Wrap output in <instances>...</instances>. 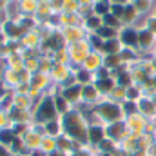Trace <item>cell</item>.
Here are the masks:
<instances>
[{
    "mask_svg": "<svg viewBox=\"0 0 156 156\" xmlns=\"http://www.w3.org/2000/svg\"><path fill=\"white\" fill-rule=\"evenodd\" d=\"M100 113L104 115L105 120H109V122H113V123H115V120L120 118V109H118L116 105H104V107L100 109Z\"/></svg>",
    "mask_w": 156,
    "mask_h": 156,
    "instance_id": "cell-4",
    "label": "cell"
},
{
    "mask_svg": "<svg viewBox=\"0 0 156 156\" xmlns=\"http://www.w3.org/2000/svg\"><path fill=\"white\" fill-rule=\"evenodd\" d=\"M64 122H66V123H64V129H66V133H67L69 136H73V138H76V140H87V133H89V131L83 127L82 120H80L76 115H67Z\"/></svg>",
    "mask_w": 156,
    "mask_h": 156,
    "instance_id": "cell-1",
    "label": "cell"
},
{
    "mask_svg": "<svg viewBox=\"0 0 156 156\" xmlns=\"http://www.w3.org/2000/svg\"><path fill=\"white\" fill-rule=\"evenodd\" d=\"M55 105H56V111H60V113H66V102L62 100V98H56V102H55Z\"/></svg>",
    "mask_w": 156,
    "mask_h": 156,
    "instance_id": "cell-6",
    "label": "cell"
},
{
    "mask_svg": "<svg viewBox=\"0 0 156 156\" xmlns=\"http://www.w3.org/2000/svg\"><path fill=\"white\" fill-rule=\"evenodd\" d=\"M45 131L51 134V136H58V133H60V125H58V122H47L45 123Z\"/></svg>",
    "mask_w": 156,
    "mask_h": 156,
    "instance_id": "cell-5",
    "label": "cell"
},
{
    "mask_svg": "<svg viewBox=\"0 0 156 156\" xmlns=\"http://www.w3.org/2000/svg\"><path fill=\"white\" fill-rule=\"evenodd\" d=\"M87 140H89L91 144H94V145H100V144L105 140L102 127H98V125H96V127H91L89 133H87Z\"/></svg>",
    "mask_w": 156,
    "mask_h": 156,
    "instance_id": "cell-3",
    "label": "cell"
},
{
    "mask_svg": "<svg viewBox=\"0 0 156 156\" xmlns=\"http://www.w3.org/2000/svg\"><path fill=\"white\" fill-rule=\"evenodd\" d=\"M56 115V109H55V104L51 102V100H47V102H44L42 104V107L38 109V118L40 120H44L45 123L47 122H51V118Z\"/></svg>",
    "mask_w": 156,
    "mask_h": 156,
    "instance_id": "cell-2",
    "label": "cell"
},
{
    "mask_svg": "<svg viewBox=\"0 0 156 156\" xmlns=\"http://www.w3.org/2000/svg\"><path fill=\"white\" fill-rule=\"evenodd\" d=\"M100 33H102L104 37H113V31H111V29H100Z\"/></svg>",
    "mask_w": 156,
    "mask_h": 156,
    "instance_id": "cell-9",
    "label": "cell"
},
{
    "mask_svg": "<svg viewBox=\"0 0 156 156\" xmlns=\"http://www.w3.org/2000/svg\"><path fill=\"white\" fill-rule=\"evenodd\" d=\"M0 156H9V149L4 147V145H0Z\"/></svg>",
    "mask_w": 156,
    "mask_h": 156,
    "instance_id": "cell-8",
    "label": "cell"
},
{
    "mask_svg": "<svg viewBox=\"0 0 156 156\" xmlns=\"http://www.w3.org/2000/svg\"><path fill=\"white\" fill-rule=\"evenodd\" d=\"M49 156H66V153H62V151H53V153H49Z\"/></svg>",
    "mask_w": 156,
    "mask_h": 156,
    "instance_id": "cell-10",
    "label": "cell"
},
{
    "mask_svg": "<svg viewBox=\"0 0 156 156\" xmlns=\"http://www.w3.org/2000/svg\"><path fill=\"white\" fill-rule=\"evenodd\" d=\"M123 40H125L127 44H133V42L136 40V37H134V33H133V31H127V33H125V37H123Z\"/></svg>",
    "mask_w": 156,
    "mask_h": 156,
    "instance_id": "cell-7",
    "label": "cell"
},
{
    "mask_svg": "<svg viewBox=\"0 0 156 156\" xmlns=\"http://www.w3.org/2000/svg\"><path fill=\"white\" fill-rule=\"evenodd\" d=\"M75 156H87L85 153H75Z\"/></svg>",
    "mask_w": 156,
    "mask_h": 156,
    "instance_id": "cell-11",
    "label": "cell"
}]
</instances>
